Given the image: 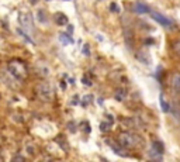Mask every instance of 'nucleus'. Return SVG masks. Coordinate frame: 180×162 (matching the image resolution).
<instances>
[{
    "instance_id": "obj_22",
    "label": "nucleus",
    "mask_w": 180,
    "mask_h": 162,
    "mask_svg": "<svg viewBox=\"0 0 180 162\" xmlns=\"http://www.w3.org/2000/svg\"><path fill=\"white\" fill-rule=\"evenodd\" d=\"M38 162H52V161H49V159H42V161H38Z\"/></svg>"
},
{
    "instance_id": "obj_1",
    "label": "nucleus",
    "mask_w": 180,
    "mask_h": 162,
    "mask_svg": "<svg viewBox=\"0 0 180 162\" xmlns=\"http://www.w3.org/2000/svg\"><path fill=\"white\" fill-rule=\"evenodd\" d=\"M118 144L122 148H127V150H134V148L142 147L143 145V140L139 135L134 134V133H120L118 134Z\"/></svg>"
},
{
    "instance_id": "obj_18",
    "label": "nucleus",
    "mask_w": 180,
    "mask_h": 162,
    "mask_svg": "<svg viewBox=\"0 0 180 162\" xmlns=\"http://www.w3.org/2000/svg\"><path fill=\"white\" fill-rule=\"evenodd\" d=\"M110 10H111V11H114V13H120V6H118V4H116V3H111L110 4Z\"/></svg>"
},
{
    "instance_id": "obj_15",
    "label": "nucleus",
    "mask_w": 180,
    "mask_h": 162,
    "mask_svg": "<svg viewBox=\"0 0 180 162\" xmlns=\"http://www.w3.org/2000/svg\"><path fill=\"white\" fill-rule=\"evenodd\" d=\"M38 20L41 23H46V17H45V13L42 10H38Z\"/></svg>"
},
{
    "instance_id": "obj_4",
    "label": "nucleus",
    "mask_w": 180,
    "mask_h": 162,
    "mask_svg": "<svg viewBox=\"0 0 180 162\" xmlns=\"http://www.w3.org/2000/svg\"><path fill=\"white\" fill-rule=\"evenodd\" d=\"M149 13H151V17H152L155 21H158L160 25H163V27H166V28L173 27V21H172L170 19H168V17H165L163 14H160V13H158V11H149Z\"/></svg>"
},
{
    "instance_id": "obj_7",
    "label": "nucleus",
    "mask_w": 180,
    "mask_h": 162,
    "mask_svg": "<svg viewBox=\"0 0 180 162\" xmlns=\"http://www.w3.org/2000/svg\"><path fill=\"white\" fill-rule=\"evenodd\" d=\"M134 11L138 13V14H145V13H149V7H148L145 3L138 2V3L134 4Z\"/></svg>"
},
{
    "instance_id": "obj_16",
    "label": "nucleus",
    "mask_w": 180,
    "mask_h": 162,
    "mask_svg": "<svg viewBox=\"0 0 180 162\" xmlns=\"http://www.w3.org/2000/svg\"><path fill=\"white\" fill-rule=\"evenodd\" d=\"M173 51L176 52V55H179V56H180V40H179V41H176V43L173 44Z\"/></svg>"
},
{
    "instance_id": "obj_12",
    "label": "nucleus",
    "mask_w": 180,
    "mask_h": 162,
    "mask_svg": "<svg viewBox=\"0 0 180 162\" xmlns=\"http://www.w3.org/2000/svg\"><path fill=\"white\" fill-rule=\"evenodd\" d=\"M152 148L155 151H158L159 154L163 155V144H162L160 141H155V142H152Z\"/></svg>"
},
{
    "instance_id": "obj_21",
    "label": "nucleus",
    "mask_w": 180,
    "mask_h": 162,
    "mask_svg": "<svg viewBox=\"0 0 180 162\" xmlns=\"http://www.w3.org/2000/svg\"><path fill=\"white\" fill-rule=\"evenodd\" d=\"M147 44H153V40H151V38H149V40H147Z\"/></svg>"
},
{
    "instance_id": "obj_2",
    "label": "nucleus",
    "mask_w": 180,
    "mask_h": 162,
    "mask_svg": "<svg viewBox=\"0 0 180 162\" xmlns=\"http://www.w3.org/2000/svg\"><path fill=\"white\" fill-rule=\"evenodd\" d=\"M7 68H9L10 74H11L17 80H24L25 78H27V66H25L24 62L14 59V61L10 62Z\"/></svg>"
},
{
    "instance_id": "obj_19",
    "label": "nucleus",
    "mask_w": 180,
    "mask_h": 162,
    "mask_svg": "<svg viewBox=\"0 0 180 162\" xmlns=\"http://www.w3.org/2000/svg\"><path fill=\"white\" fill-rule=\"evenodd\" d=\"M108 127H110V125L107 124V123H103V124H101V131H106V130H108Z\"/></svg>"
},
{
    "instance_id": "obj_6",
    "label": "nucleus",
    "mask_w": 180,
    "mask_h": 162,
    "mask_svg": "<svg viewBox=\"0 0 180 162\" xmlns=\"http://www.w3.org/2000/svg\"><path fill=\"white\" fill-rule=\"evenodd\" d=\"M170 86L176 93H180V74H173L170 78Z\"/></svg>"
},
{
    "instance_id": "obj_13",
    "label": "nucleus",
    "mask_w": 180,
    "mask_h": 162,
    "mask_svg": "<svg viewBox=\"0 0 180 162\" xmlns=\"http://www.w3.org/2000/svg\"><path fill=\"white\" fill-rule=\"evenodd\" d=\"M149 154H151V158L155 159V161H160L162 159V154H159L158 151H155L152 147H151V150H149Z\"/></svg>"
},
{
    "instance_id": "obj_9",
    "label": "nucleus",
    "mask_w": 180,
    "mask_h": 162,
    "mask_svg": "<svg viewBox=\"0 0 180 162\" xmlns=\"http://www.w3.org/2000/svg\"><path fill=\"white\" fill-rule=\"evenodd\" d=\"M125 96H127V92H125V89L120 88V89H117V90H116L114 99H116V100H118V101H122V100H124Z\"/></svg>"
},
{
    "instance_id": "obj_3",
    "label": "nucleus",
    "mask_w": 180,
    "mask_h": 162,
    "mask_svg": "<svg viewBox=\"0 0 180 162\" xmlns=\"http://www.w3.org/2000/svg\"><path fill=\"white\" fill-rule=\"evenodd\" d=\"M37 95L42 101H52L55 97V92L51 83L48 82H41L37 85Z\"/></svg>"
},
{
    "instance_id": "obj_17",
    "label": "nucleus",
    "mask_w": 180,
    "mask_h": 162,
    "mask_svg": "<svg viewBox=\"0 0 180 162\" xmlns=\"http://www.w3.org/2000/svg\"><path fill=\"white\" fill-rule=\"evenodd\" d=\"M83 54H85L86 56L90 55V45H89V44H85V45H83Z\"/></svg>"
},
{
    "instance_id": "obj_20",
    "label": "nucleus",
    "mask_w": 180,
    "mask_h": 162,
    "mask_svg": "<svg viewBox=\"0 0 180 162\" xmlns=\"http://www.w3.org/2000/svg\"><path fill=\"white\" fill-rule=\"evenodd\" d=\"M72 31H73V25H69V27H68V33H72Z\"/></svg>"
},
{
    "instance_id": "obj_8",
    "label": "nucleus",
    "mask_w": 180,
    "mask_h": 162,
    "mask_svg": "<svg viewBox=\"0 0 180 162\" xmlns=\"http://www.w3.org/2000/svg\"><path fill=\"white\" fill-rule=\"evenodd\" d=\"M55 21L58 25H64V24H68V17L65 14H62V13H56L55 14Z\"/></svg>"
},
{
    "instance_id": "obj_5",
    "label": "nucleus",
    "mask_w": 180,
    "mask_h": 162,
    "mask_svg": "<svg viewBox=\"0 0 180 162\" xmlns=\"http://www.w3.org/2000/svg\"><path fill=\"white\" fill-rule=\"evenodd\" d=\"M19 21L23 27L33 30V19H31L30 13H20L19 14Z\"/></svg>"
},
{
    "instance_id": "obj_11",
    "label": "nucleus",
    "mask_w": 180,
    "mask_h": 162,
    "mask_svg": "<svg viewBox=\"0 0 180 162\" xmlns=\"http://www.w3.org/2000/svg\"><path fill=\"white\" fill-rule=\"evenodd\" d=\"M59 40H61V43H64L65 45H66V44H73L72 37H70L69 34H66V33H62L61 35H59Z\"/></svg>"
},
{
    "instance_id": "obj_10",
    "label": "nucleus",
    "mask_w": 180,
    "mask_h": 162,
    "mask_svg": "<svg viewBox=\"0 0 180 162\" xmlns=\"http://www.w3.org/2000/svg\"><path fill=\"white\" fill-rule=\"evenodd\" d=\"M159 101H160V107H162V111L163 113H169V110H170V106H169V103L165 100V97H163V95H160V99H159Z\"/></svg>"
},
{
    "instance_id": "obj_14",
    "label": "nucleus",
    "mask_w": 180,
    "mask_h": 162,
    "mask_svg": "<svg viewBox=\"0 0 180 162\" xmlns=\"http://www.w3.org/2000/svg\"><path fill=\"white\" fill-rule=\"evenodd\" d=\"M82 83H83V85H86V86H92L93 85L92 79L89 78V75H85V76L82 78Z\"/></svg>"
}]
</instances>
